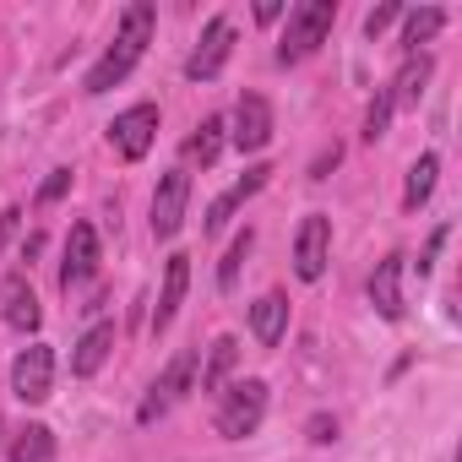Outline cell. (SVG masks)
<instances>
[{"mask_svg":"<svg viewBox=\"0 0 462 462\" xmlns=\"http://www.w3.org/2000/svg\"><path fill=\"white\" fill-rule=\"evenodd\" d=\"M152 28H158V12H152V0H131L125 6V17H120V33H115V44H109V55L88 71V93L98 98V93H109V88H120L131 71H136V60L147 55V44H152Z\"/></svg>","mask_w":462,"mask_h":462,"instance_id":"6da1fadb","label":"cell"},{"mask_svg":"<svg viewBox=\"0 0 462 462\" xmlns=\"http://www.w3.org/2000/svg\"><path fill=\"white\" fill-rule=\"evenodd\" d=\"M332 23H337V6H332V0H305V6H294V12H289V28H283V44H278V66H294V60L316 55V50L327 44Z\"/></svg>","mask_w":462,"mask_h":462,"instance_id":"7a4b0ae2","label":"cell"},{"mask_svg":"<svg viewBox=\"0 0 462 462\" xmlns=\"http://www.w3.org/2000/svg\"><path fill=\"white\" fill-rule=\"evenodd\" d=\"M267 419V381H235L217 392V435L223 440H245L256 435V424Z\"/></svg>","mask_w":462,"mask_h":462,"instance_id":"3957f363","label":"cell"},{"mask_svg":"<svg viewBox=\"0 0 462 462\" xmlns=\"http://www.w3.org/2000/svg\"><path fill=\"white\" fill-rule=\"evenodd\" d=\"M190 375H196V348H185V354H174V359L163 365V375L147 386V397H142V408H136V424H158V419L190 392Z\"/></svg>","mask_w":462,"mask_h":462,"instance_id":"277c9868","label":"cell"},{"mask_svg":"<svg viewBox=\"0 0 462 462\" xmlns=\"http://www.w3.org/2000/svg\"><path fill=\"white\" fill-rule=\"evenodd\" d=\"M109 142H115V152H120L125 163H142V158L152 152V142H158V104H131V109H120L115 125H109Z\"/></svg>","mask_w":462,"mask_h":462,"instance_id":"5b68a950","label":"cell"},{"mask_svg":"<svg viewBox=\"0 0 462 462\" xmlns=\"http://www.w3.org/2000/svg\"><path fill=\"white\" fill-rule=\"evenodd\" d=\"M327 256H332V217L327 212H310L300 223V235H294V273L305 283H316L327 273Z\"/></svg>","mask_w":462,"mask_h":462,"instance_id":"8992f818","label":"cell"},{"mask_svg":"<svg viewBox=\"0 0 462 462\" xmlns=\"http://www.w3.org/2000/svg\"><path fill=\"white\" fill-rule=\"evenodd\" d=\"M185 207H190V174L185 169H169L152 190V235L158 240H174L180 223H185Z\"/></svg>","mask_w":462,"mask_h":462,"instance_id":"52a82bcc","label":"cell"},{"mask_svg":"<svg viewBox=\"0 0 462 462\" xmlns=\"http://www.w3.org/2000/svg\"><path fill=\"white\" fill-rule=\"evenodd\" d=\"M50 386H55V348H50V343L23 348L17 365H12V392H17L23 402H44Z\"/></svg>","mask_w":462,"mask_h":462,"instance_id":"ba28073f","label":"cell"},{"mask_svg":"<svg viewBox=\"0 0 462 462\" xmlns=\"http://www.w3.org/2000/svg\"><path fill=\"white\" fill-rule=\"evenodd\" d=\"M228 55H235V23H228V17H212L207 33H201V44H196V55L185 60V77H190V82H212Z\"/></svg>","mask_w":462,"mask_h":462,"instance_id":"9c48e42d","label":"cell"},{"mask_svg":"<svg viewBox=\"0 0 462 462\" xmlns=\"http://www.w3.org/2000/svg\"><path fill=\"white\" fill-rule=\"evenodd\" d=\"M98 273V228L93 223H71V240H66V262H60V289H82Z\"/></svg>","mask_w":462,"mask_h":462,"instance_id":"30bf717a","label":"cell"},{"mask_svg":"<svg viewBox=\"0 0 462 462\" xmlns=\"http://www.w3.org/2000/svg\"><path fill=\"white\" fill-rule=\"evenodd\" d=\"M273 142V104L262 93H245L235 109V147L240 152H262Z\"/></svg>","mask_w":462,"mask_h":462,"instance_id":"8fae6325","label":"cell"},{"mask_svg":"<svg viewBox=\"0 0 462 462\" xmlns=\"http://www.w3.org/2000/svg\"><path fill=\"white\" fill-rule=\"evenodd\" d=\"M402 273H408V256H397V251L370 273V305L381 321H402Z\"/></svg>","mask_w":462,"mask_h":462,"instance_id":"7c38bea8","label":"cell"},{"mask_svg":"<svg viewBox=\"0 0 462 462\" xmlns=\"http://www.w3.org/2000/svg\"><path fill=\"white\" fill-rule=\"evenodd\" d=\"M185 283H190V256H169L163 267V289H158V305H152V332H169L174 316H180V300H185Z\"/></svg>","mask_w":462,"mask_h":462,"instance_id":"4fadbf2b","label":"cell"},{"mask_svg":"<svg viewBox=\"0 0 462 462\" xmlns=\"http://www.w3.org/2000/svg\"><path fill=\"white\" fill-rule=\"evenodd\" d=\"M267 180H273V169H267V163L245 169V180H235V185H228V190H223V196L207 207V235H217V228H223L228 217H235V207H245V201H251V196H256Z\"/></svg>","mask_w":462,"mask_h":462,"instance_id":"5bb4252c","label":"cell"},{"mask_svg":"<svg viewBox=\"0 0 462 462\" xmlns=\"http://www.w3.org/2000/svg\"><path fill=\"white\" fill-rule=\"evenodd\" d=\"M109 354H115V321L88 327V332L77 337V348H71V375H98Z\"/></svg>","mask_w":462,"mask_h":462,"instance_id":"9a60e30c","label":"cell"},{"mask_svg":"<svg viewBox=\"0 0 462 462\" xmlns=\"http://www.w3.org/2000/svg\"><path fill=\"white\" fill-rule=\"evenodd\" d=\"M0 300H6V321H12L17 332H33V327H39V294H33L28 273H12L6 283H0Z\"/></svg>","mask_w":462,"mask_h":462,"instance_id":"2e32d148","label":"cell"},{"mask_svg":"<svg viewBox=\"0 0 462 462\" xmlns=\"http://www.w3.org/2000/svg\"><path fill=\"white\" fill-rule=\"evenodd\" d=\"M251 332H256L262 348H278L283 332H289V300H283V294H262V300L251 305Z\"/></svg>","mask_w":462,"mask_h":462,"instance_id":"e0dca14e","label":"cell"},{"mask_svg":"<svg viewBox=\"0 0 462 462\" xmlns=\"http://www.w3.org/2000/svg\"><path fill=\"white\" fill-rule=\"evenodd\" d=\"M430 71H435V66H430V55H408V60H402V71H397V82L386 88V93H392V109H413V104L424 98Z\"/></svg>","mask_w":462,"mask_h":462,"instance_id":"ac0fdd59","label":"cell"},{"mask_svg":"<svg viewBox=\"0 0 462 462\" xmlns=\"http://www.w3.org/2000/svg\"><path fill=\"white\" fill-rule=\"evenodd\" d=\"M240 365V343L235 337H217L212 348H207V370H201V392L207 397H217L223 392V381H228V370Z\"/></svg>","mask_w":462,"mask_h":462,"instance_id":"d6986e66","label":"cell"},{"mask_svg":"<svg viewBox=\"0 0 462 462\" xmlns=\"http://www.w3.org/2000/svg\"><path fill=\"white\" fill-rule=\"evenodd\" d=\"M12 462H55V430L50 424H28L12 440Z\"/></svg>","mask_w":462,"mask_h":462,"instance_id":"ffe728a7","label":"cell"},{"mask_svg":"<svg viewBox=\"0 0 462 462\" xmlns=\"http://www.w3.org/2000/svg\"><path fill=\"white\" fill-rule=\"evenodd\" d=\"M446 28V12L440 6H424V12H402V44L419 55V44H430L435 33Z\"/></svg>","mask_w":462,"mask_h":462,"instance_id":"44dd1931","label":"cell"},{"mask_svg":"<svg viewBox=\"0 0 462 462\" xmlns=\"http://www.w3.org/2000/svg\"><path fill=\"white\" fill-rule=\"evenodd\" d=\"M435 174H440V158H435V152H424V158L408 169V190H402V207H408V212H419V207L430 201V190H435Z\"/></svg>","mask_w":462,"mask_h":462,"instance_id":"7402d4cb","label":"cell"},{"mask_svg":"<svg viewBox=\"0 0 462 462\" xmlns=\"http://www.w3.org/2000/svg\"><path fill=\"white\" fill-rule=\"evenodd\" d=\"M223 131H228V125H223V115H207V120L196 125V136L185 142V152H190V158H201V163H212V158L223 152Z\"/></svg>","mask_w":462,"mask_h":462,"instance_id":"603a6c76","label":"cell"},{"mask_svg":"<svg viewBox=\"0 0 462 462\" xmlns=\"http://www.w3.org/2000/svg\"><path fill=\"white\" fill-rule=\"evenodd\" d=\"M251 245H256V235H251V228H245V235H235V245H228V256H223V267H217V289H223V294L240 283V262L251 256Z\"/></svg>","mask_w":462,"mask_h":462,"instance_id":"cb8c5ba5","label":"cell"},{"mask_svg":"<svg viewBox=\"0 0 462 462\" xmlns=\"http://www.w3.org/2000/svg\"><path fill=\"white\" fill-rule=\"evenodd\" d=\"M386 125H392V93L381 88V93L370 98V109H365V142H381Z\"/></svg>","mask_w":462,"mask_h":462,"instance_id":"d4e9b609","label":"cell"},{"mask_svg":"<svg viewBox=\"0 0 462 462\" xmlns=\"http://www.w3.org/2000/svg\"><path fill=\"white\" fill-rule=\"evenodd\" d=\"M71 190V169H50V180L39 185V207H50V201H60Z\"/></svg>","mask_w":462,"mask_h":462,"instance_id":"484cf974","label":"cell"},{"mask_svg":"<svg viewBox=\"0 0 462 462\" xmlns=\"http://www.w3.org/2000/svg\"><path fill=\"white\" fill-rule=\"evenodd\" d=\"M305 435H310L316 446H332V440H337V419H332V413H310V424H305Z\"/></svg>","mask_w":462,"mask_h":462,"instance_id":"4316f807","label":"cell"},{"mask_svg":"<svg viewBox=\"0 0 462 462\" xmlns=\"http://www.w3.org/2000/svg\"><path fill=\"white\" fill-rule=\"evenodd\" d=\"M397 17H402V6H397V0H386V6H375V12H370V17H365V33H370V39H375V33H381V28H392V23H397Z\"/></svg>","mask_w":462,"mask_h":462,"instance_id":"83f0119b","label":"cell"},{"mask_svg":"<svg viewBox=\"0 0 462 462\" xmlns=\"http://www.w3.org/2000/svg\"><path fill=\"white\" fill-rule=\"evenodd\" d=\"M440 245H446V228H435V235H430V245H424V256H419V278L435 267V256H440Z\"/></svg>","mask_w":462,"mask_h":462,"instance_id":"f1b7e54d","label":"cell"},{"mask_svg":"<svg viewBox=\"0 0 462 462\" xmlns=\"http://www.w3.org/2000/svg\"><path fill=\"white\" fill-rule=\"evenodd\" d=\"M17 217H23L17 207H6V212H0V251H6V240L17 235Z\"/></svg>","mask_w":462,"mask_h":462,"instance_id":"f546056e","label":"cell"},{"mask_svg":"<svg viewBox=\"0 0 462 462\" xmlns=\"http://www.w3.org/2000/svg\"><path fill=\"white\" fill-rule=\"evenodd\" d=\"M337 158H343L337 147H332V152H321V158H316V174H310V180H327V169H337Z\"/></svg>","mask_w":462,"mask_h":462,"instance_id":"4dcf8cb0","label":"cell"},{"mask_svg":"<svg viewBox=\"0 0 462 462\" xmlns=\"http://www.w3.org/2000/svg\"><path fill=\"white\" fill-rule=\"evenodd\" d=\"M256 17H262V23H278V17H283V0H262Z\"/></svg>","mask_w":462,"mask_h":462,"instance_id":"1f68e13d","label":"cell"},{"mask_svg":"<svg viewBox=\"0 0 462 462\" xmlns=\"http://www.w3.org/2000/svg\"><path fill=\"white\" fill-rule=\"evenodd\" d=\"M39 251H44V235H28V245H23V262H33Z\"/></svg>","mask_w":462,"mask_h":462,"instance_id":"d6a6232c","label":"cell"}]
</instances>
